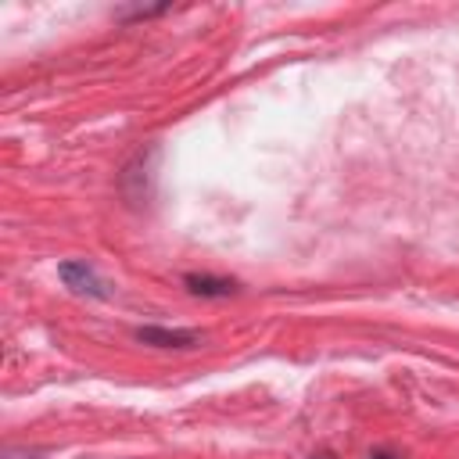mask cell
Listing matches in <instances>:
<instances>
[{"label":"cell","mask_w":459,"mask_h":459,"mask_svg":"<svg viewBox=\"0 0 459 459\" xmlns=\"http://www.w3.org/2000/svg\"><path fill=\"white\" fill-rule=\"evenodd\" d=\"M154 169H158V147L154 143L136 151V158L122 169L118 186H122L129 204H147L151 201V194H154Z\"/></svg>","instance_id":"6da1fadb"},{"label":"cell","mask_w":459,"mask_h":459,"mask_svg":"<svg viewBox=\"0 0 459 459\" xmlns=\"http://www.w3.org/2000/svg\"><path fill=\"white\" fill-rule=\"evenodd\" d=\"M57 276H61L65 287H72L75 294H90V298H104V294H108V290H104V280H100L97 269L86 265V262H65V265L57 269Z\"/></svg>","instance_id":"7a4b0ae2"},{"label":"cell","mask_w":459,"mask_h":459,"mask_svg":"<svg viewBox=\"0 0 459 459\" xmlns=\"http://www.w3.org/2000/svg\"><path fill=\"white\" fill-rule=\"evenodd\" d=\"M133 333L140 344L151 348H194L201 341V330H169V326H136Z\"/></svg>","instance_id":"3957f363"},{"label":"cell","mask_w":459,"mask_h":459,"mask_svg":"<svg viewBox=\"0 0 459 459\" xmlns=\"http://www.w3.org/2000/svg\"><path fill=\"white\" fill-rule=\"evenodd\" d=\"M183 287L197 298H230L240 290L237 280H226V276H208V273H186L183 276Z\"/></svg>","instance_id":"277c9868"},{"label":"cell","mask_w":459,"mask_h":459,"mask_svg":"<svg viewBox=\"0 0 459 459\" xmlns=\"http://www.w3.org/2000/svg\"><path fill=\"white\" fill-rule=\"evenodd\" d=\"M369 459H402V452H394V448H373Z\"/></svg>","instance_id":"5b68a950"}]
</instances>
